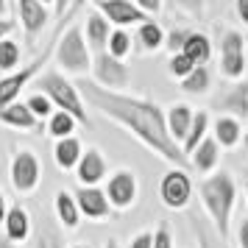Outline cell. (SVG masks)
<instances>
[{
    "label": "cell",
    "mask_w": 248,
    "mask_h": 248,
    "mask_svg": "<svg viewBox=\"0 0 248 248\" xmlns=\"http://www.w3.org/2000/svg\"><path fill=\"white\" fill-rule=\"evenodd\" d=\"M45 59H47V53H45L42 59H36L34 64H28L25 70H20L17 76H12V78H6V81H0V106H6V103L12 101L14 95H17V92L23 90V87H25V81L31 78V76H34L36 70H39V64H42Z\"/></svg>",
    "instance_id": "obj_8"
},
{
    "label": "cell",
    "mask_w": 248,
    "mask_h": 248,
    "mask_svg": "<svg viewBox=\"0 0 248 248\" xmlns=\"http://www.w3.org/2000/svg\"><path fill=\"white\" fill-rule=\"evenodd\" d=\"M103 176V159L98 151H87V156L81 159V168H78V179L84 184H95V181H101Z\"/></svg>",
    "instance_id": "obj_13"
},
{
    "label": "cell",
    "mask_w": 248,
    "mask_h": 248,
    "mask_svg": "<svg viewBox=\"0 0 248 248\" xmlns=\"http://www.w3.org/2000/svg\"><path fill=\"white\" fill-rule=\"evenodd\" d=\"M28 109H31V112H36V114H42V117H45V114L50 112V103H47V98H42V95H34V98L28 101Z\"/></svg>",
    "instance_id": "obj_33"
},
{
    "label": "cell",
    "mask_w": 248,
    "mask_h": 248,
    "mask_svg": "<svg viewBox=\"0 0 248 248\" xmlns=\"http://www.w3.org/2000/svg\"><path fill=\"white\" fill-rule=\"evenodd\" d=\"M192 64H195V62H192V59H187L184 53H181V56H173V62H170V73L184 76V73H190V70H192Z\"/></svg>",
    "instance_id": "obj_31"
},
{
    "label": "cell",
    "mask_w": 248,
    "mask_h": 248,
    "mask_svg": "<svg viewBox=\"0 0 248 248\" xmlns=\"http://www.w3.org/2000/svg\"><path fill=\"white\" fill-rule=\"evenodd\" d=\"M206 81H209L206 70L198 67V70H192L190 76H187V81H184V90H187V92H203V90H206Z\"/></svg>",
    "instance_id": "obj_27"
},
{
    "label": "cell",
    "mask_w": 248,
    "mask_h": 248,
    "mask_svg": "<svg viewBox=\"0 0 248 248\" xmlns=\"http://www.w3.org/2000/svg\"><path fill=\"white\" fill-rule=\"evenodd\" d=\"M162 198L168 206H184L190 198V181L184 173H170L162 181Z\"/></svg>",
    "instance_id": "obj_5"
},
{
    "label": "cell",
    "mask_w": 248,
    "mask_h": 248,
    "mask_svg": "<svg viewBox=\"0 0 248 248\" xmlns=\"http://www.w3.org/2000/svg\"><path fill=\"white\" fill-rule=\"evenodd\" d=\"M237 134H240V125H237L234 120H229V117L217 120V140H220L223 145H234Z\"/></svg>",
    "instance_id": "obj_23"
},
{
    "label": "cell",
    "mask_w": 248,
    "mask_h": 248,
    "mask_svg": "<svg viewBox=\"0 0 248 248\" xmlns=\"http://www.w3.org/2000/svg\"><path fill=\"white\" fill-rule=\"evenodd\" d=\"M9 28H12V23H0V34H6Z\"/></svg>",
    "instance_id": "obj_41"
},
{
    "label": "cell",
    "mask_w": 248,
    "mask_h": 248,
    "mask_svg": "<svg viewBox=\"0 0 248 248\" xmlns=\"http://www.w3.org/2000/svg\"><path fill=\"white\" fill-rule=\"evenodd\" d=\"M226 109L240 114V117H248V84H240V87L226 98Z\"/></svg>",
    "instance_id": "obj_19"
},
{
    "label": "cell",
    "mask_w": 248,
    "mask_h": 248,
    "mask_svg": "<svg viewBox=\"0 0 248 248\" xmlns=\"http://www.w3.org/2000/svg\"><path fill=\"white\" fill-rule=\"evenodd\" d=\"M215 162H217V145H215V142H201L198 154H195V168L209 170Z\"/></svg>",
    "instance_id": "obj_21"
},
{
    "label": "cell",
    "mask_w": 248,
    "mask_h": 248,
    "mask_svg": "<svg viewBox=\"0 0 248 248\" xmlns=\"http://www.w3.org/2000/svg\"><path fill=\"white\" fill-rule=\"evenodd\" d=\"M159 3H162V0H140V6H142V9H148V12H156Z\"/></svg>",
    "instance_id": "obj_40"
},
{
    "label": "cell",
    "mask_w": 248,
    "mask_h": 248,
    "mask_svg": "<svg viewBox=\"0 0 248 248\" xmlns=\"http://www.w3.org/2000/svg\"><path fill=\"white\" fill-rule=\"evenodd\" d=\"M0 248H14L12 243H6V240H0Z\"/></svg>",
    "instance_id": "obj_43"
},
{
    "label": "cell",
    "mask_w": 248,
    "mask_h": 248,
    "mask_svg": "<svg viewBox=\"0 0 248 248\" xmlns=\"http://www.w3.org/2000/svg\"><path fill=\"white\" fill-rule=\"evenodd\" d=\"M17 59H20V47L14 45V42H0V67L3 70L14 67Z\"/></svg>",
    "instance_id": "obj_26"
},
{
    "label": "cell",
    "mask_w": 248,
    "mask_h": 248,
    "mask_svg": "<svg viewBox=\"0 0 248 248\" xmlns=\"http://www.w3.org/2000/svg\"><path fill=\"white\" fill-rule=\"evenodd\" d=\"M203 131H206V114L192 117V128H190V134H187V151H195L198 148V140L203 137Z\"/></svg>",
    "instance_id": "obj_25"
},
{
    "label": "cell",
    "mask_w": 248,
    "mask_h": 248,
    "mask_svg": "<svg viewBox=\"0 0 248 248\" xmlns=\"http://www.w3.org/2000/svg\"><path fill=\"white\" fill-rule=\"evenodd\" d=\"M56 209H59L62 220H64L67 226L78 223V212H76V206H73V198H70V195H64V192L59 195V198H56Z\"/></svg>",
    "instance_id": "obj_24"
},
{
    "label": "cell",
    "mask_w": 248,
    "mask_h": 248,
    "mask_svg": "<svg viewBox=\"0 0 248 248\" xmlns=\"http://www.w3.org/2000/svg\"><path fill=\"white\" fill-rule=\"evenodd\" d=\"M73 131V117H70L67 112H62L56 114L53 120H50V134H56V137H64Z\"/></svg>",
    "instance_id": "obj_28"
},
{
    "label": "cell",
    "mask_w": 248,
    "mask_h": 248,
    "mask_svg": "<svg viewBox=\"0 0 248 248\" xmlns=\"http://www.w3.org/2000/svg\"><path fill=\"white\" fill-rule=\"evenodd\" d=\"M203 201H206L212 217L217 220V226H220V234H226V232H229V212H232V201H234L232 179H229L226 173H220V176H215L212 181H206V184H203Z\"/></svg>",
    "instance_id": "obj_2"
},
{
    "label": "cell",
    "mask_w": 248,
    "mask_h": 248,
    "mask_svg": "<svg viewBox=\"0 0 248 248\" xmlns=\"http://www.w3.org/2000/svg\"><path fill=\"white\" fill-rule=\"evenodd\" d=\"M6 229H9V237L12 240H23L25 234H28V215L17 206V209H12V212L6 215Z\"/></svg>",
    "instance_id": "obj_16"
},
{
    "label": "cell",
    "mask_w": 248,
    "mask_h": 248,
    "mask_svg": "<svg viewBox=\"0 0 248 248\" xmlns=\"http://www.w3.org/2000/svg\"><path fill=\"white\" fill-rule=\"evenodd\" d=\"M131 248H154V240H151V234H140Z\"/></svg>",
    "instance_id": "obj_36"
},
{
    "label": "cell",
    "mask_w": 248,
    "mask_h": 248,
    "mask_svg": "<svg viewBox=\"0 0 248 248\" xmlns=\"http://www.w3.org/2000/svg\"><path fill=\"white\" fill-rule=\"evenodd\" d=\"M246 67V56H243V39L237 34H226L223 39V70L226 76H240Z\"/></svg>",
    "instance_id": "obj_7"
},
{
    "label": "cell",
    "mask_w": 248,
    "mask_h": 248,
    "mask_svg": "<svg viewBox=\"0 0 248 248\" xmlns=\"http://www.w3.org/2000/svg\"><path fill=\"white\" fill-rule=\"evenodd\" d=\"M36 176H39V168H36V159L23 151L20 156L14 159V168H12V179L17 190H31L36 184Z\"/></svg>",
    "instance_id": "obj_6"
},
{
    "label": "cell",
    "mask_w": 248,
    "mask_h": 248,
    "mask_svg": "<svg viewBox=\"0 0 248 248\" xmlns=\"http://www.w3.org/2000/svg\"><path fill=\"white\" fill-rule=\"evenodd\" d=\"M95 70H98V78H101L103 84H109V87H120V84L128 81V70H125V64H120L114 56H101Z\"/></svg>",
    "instance_id": "obj_10"
},
{
    "label": "cell",
    "mask_w": 248,
    "mask_h": 248,
    "mask_svg": "<svg viewBox=\"0 0 248 248\" xmlns=\"http://www.w3.org/2000/svg\"><path fill=\"white\" fill-rule=\"evenodd\" d=\"M190 109L187 106H176L173 112H170V134L173 137H184L190 134Z\"/></svg>",
    "instance_id": "obj_18"
},
{
    "label": "cell",
    "mask_w": 248,
    "mask_h": 248,
    "mask_svg": "<svg viewBox=\"0 0 248 248\" xmlns=\"http://www.w3.org/2000/svg\"><path fill=\"white\" fill-rule=\"evenodd\" d=\"M76 159H78V142L76 140H62L56 145V162L62 168H70V165H76Z\"/></svg>",
    "instance_id": "obj_20"
},
{
    "label": "cell",
    "mask_w": 248,
    "mask_h": 248,
    "mask_svg": "<svg viewBox=\"0 0 248 248\" xmlns=\"http://www.w3.org/2000/svg\"><path fill=\"white\" fill-rule=\"evenodd\" d=\"M0 117H3L6 123L23 125V128H31V125H34V112H31L28 106H6V109L0 112Z\"/></svg>",
    "instance_id": "obj_17"
},
{
    "label": "cell",
    "mask_w": 248,
    "mask_h": 248,
    "mask_svg": "<svg viewBox=\"0 0 248 248\" xmlns=\"http://www.w3.org/2000/svg\"><path fill=\"white\" fill-rule=\"evenodd\" d=\"M198 237H201V246L203 248H223L212 234H209V232H206V229H203V226H198Z\"/></svg>",
    "instance_id": "obj_34"
},
{
    "label": "cell",
    "mask_w": 248,
    "mask_h": 248,
    "mask_svg": "<svg viewBox=\"0 0 248 248\" xmlns=\"http://www.w3.org/2000/svg\"><path fill=\"white\" fill-rule=\"evenodd\" d=\"M0 12H3V0H0Z\"/></svg>",
    "instance_id": "obj_46"
},
{
    "label": "cell",
    "mask_w": 248,
    "mask_h": 248,
    "mask_svg": "<svg viewBox=\"0 0 248 248\" xmlns=\"http://www.w3.org/2000/svg\"><path fill=\"white\" fill-rule=\"evenodd\" d=\"M36 243H39L36 248H59V237L50 229H39V240Z\"/></svg>",
    "instance_id": "obj_32"
},
{
    "label": "cell",
    "mask_w": 248,
    "mask_h": 248,
    "mask_svg": "<svg viewBox=\"0 0 248 248\" xmlns=\"http://www.w3.org/2000/svg\"><path fill=\"white\" fill-rule=\"evenodd\" d=\"M3 212H6V209H3V195H0V220H3Z\"/></svg>",
    "instance_id": "obj_44"
},
{
    "label": "cell",
    "mask_w": 248,
    "mask_h": 248,
    "mask_svg": "<svg viewBox=\"0 0 248 248\" xmlns=\"http://www.w3.org/2000/svg\"><path fill=\"white\" fill-rule=\"evenodd\" d=\"M20 14H23V23H25V28H28L31 34L39 31V28L45 25V20H47L42 3H36V0H20Z\"/></svg>",
    "instance_id": "obj_12"
},
{
    "label": "cell",
    "mask_w": 248,
    "mask_h": 248,
    "mask_svg": "<svg viewBox=\"0 0 248 248\" xmlns=\"http://www.w3.org/2000/svg\"><path fill=\"white\" fill-rule=\"evenodd\" d=\"M78 203H81V209L87 215H92V217L106 215V198H103V192H98V190H81Z\"/></svg>",
    "instance_id": "obj_14"
},
{
    "label": "cell",
    "mask_w": 248,
    "mask_h": 248,
    "mask_svg": "<svg viewBox=\"0 0 248 248\" xmlns=\"http://www.w3.org/2000/svg\"><path fill=\"white\" fill-rule=\"evenodd\" d=\"M87 31H90V42L95 47H101L103 42H106V34H109V25H106V20L103 17H90V25H87Z\"/></svg>",
    "instance_id": "obj_22"
},
{
    "label": "cell",
    "mask_w": 248,
    "mask_h": 248,
    "mask_svg": "<svg viewBox=\"0 0 248 248\" xmlns=\"http://www.w3.org/2000/svg\"><path fill=\"white\" fill-rule=\"evenodd\" d=\"M101 9L106 12V17L112 20V23H140L142 20V12L134 9L131 3H125V0H101Z\"/></svg>",
    "instance_id": "obj_9"
},
{
    "label": "cell",
    "mask_w": 248,
    "mask_h": 248,
    "mask_svg": "<svg viewBox=\"0 0 248 248\" xmlns=\"http://www.w3.org/2000/svg\"><path fill=\"white\" fill-rule=\"evenodd\" d=\"M246 145H248V137H246Z\"/></svg>",
    "instance_id": "obj_48"
},
{
    "label": "cell",
    "mask_w": 248,
    "mask_h": 248,
    "mask_svg": "<svg viewBox=\"0 0 248 248\" xmlns=\"http://www.w3.org/2000/svg\"><path fill=\"white\" fill-rule=\"evenodd\" d=\"M184 56L192 59L195 64H201L209 59V39L201 34H190L187 36V42H184Z\"/></svg>",
    "instance_id": "obj_15"
},
{
    "label": "cell",
    "mask_w": 248,
    "mask_h": 248,
    "mask_svg": "<svg viewBox=\"0 0 248 248\" xmlns=\"http://www.w3.org/2000/svg\"><path fill=\"white\" fill-rule=\"evenodd\" d=\"M181 6H195V3H198V0H179Z\"/></svg>",
    "instance_id": "obj_42"
},
{
    "label": "cell",
    "mask_w": 248,
    "mask_h": 248,
    "mask_svg": "<svg viewBox=\"0 0 248 248\" xmlns=\"http://www.w3.org/2000/svg\"><path fill=\"white\" fill-rule=\"evenodd\" d=\"M64 3H67V0H59V12H64Z\"/></svg>",
    "instance_id": "obj_45"
},
{
    "label": "cell",
    "mask_w": 248,
    "mask_h": 248,
    "mask_svg": "<svg viewBox=\"0 0 248 248\" xmlns=\"http://www.w3.org/2000/svg\"><path fill=\"white\" fill-rule=\"evenodd\" d=\"M123 53H128V36L123 31H117V34H112V56L120 59Z\"/></svg>",
    "instance_id": "obj_30"
},
{
    "label": "cell",
    "mask_w": 248,
    "mask_h": 248,
    "mask_svg": "<svg viewBox=\"0 0 248 248\" xmlns=\"http://www.w3.org/2000/svg\"><path fill=\"white\" fill-rule=\"evenodd\" d=\"M59 62L67 70H73V73H81V70L90 67V56H87V47L81 42L78 28H70L67 36L62 39V45H59Z\"/></svg>",
    "instance_id": "obj_4"
},
{
    "label": "cell",
    "mask_w": 248,
    "mask_h": 248,
    "mask_svg": "<svg viewBox=\"0 0 248 248\" xmlns=\"http://www.w3.org/2000/svg\"><path fill=\"white\" fill-rule=\"evenodd\" d=\"M84 95L92 103H98L106 114H112L114 120H120L128 128H134L137 134L142 137L151 148H156L165 159L176 162V165H184V156L179 154V148L173 145L170 131L165 128L162 112L156 106L134 101V98H123V95H114V92H106V90H98L95 84H84Z\"/></svg>",
    "instance_id": "obj_1"
},
{
    "label": "cell",
    "mask_w": 248,
    "mask_h": 248,
    "mask_svg": "<svg viewBox=\"0 0 248 248\" xmlns=\"http://www.w3.org/2000/svg\"><path fill=\"white\" fill-rule=\"evenodd\" d=\"M109 248H117V246H114V243H112V246H109Z\"/></svg>",
    "instance_id": "obj_47"
},
{
    "label": "cell",
    "mask_w": 248,
    "mask_h": 248,
    "mask_svg": "<svg viewBox=\"0 0 248 248\" xmlns=\"http://www.w3.org/2000/svg\"><path fill=\"white\" fill-rule=\"evenodd\" d=\"M184 42H187V36H184V34H173V36H170V50H176V47H184Z\"/></svg>",
    "instance_id": "obj_37"
},
{
    "label": "cell",
    "mask_w": 248,
    "mask_h": 248,
    "mask_svg": "<svg viewBox=\"0 0 248 248\" xmlns=\"http://www.w3.org/2000/svg\"><path fill=\"white\" fill-rule=\"evenodd\" d=\"M39 87H42L67 114L78 117V120H87V114L81 109V101H78V95H76V90H73V84H67L62 76H53V73H50V76H45V78L39 81Z\"/></svg>",
    "instance_id": "obj_3"
},
{
    "label": "cell",
    "mask_w": 248,
    "mask_h": 248,
    "mask_svg": "<svg viewBox=\"0 0 248 248\" xmlns=\"http://www.w3.org/2000/svg\"><path fill=\"white\" fill-rule=\"evenodd\" d=\"M140 39L145 42V47H156L159 42H162V31H159V25H142Z\"/></svg>",
    "instance_id": "obj_29"
},
{
    "label": "cell",
    "mask_w": 248,
    "mask_h": 248,
    "mask_svg": "<svg viewBox=\"0 0 248 248\" xmlns=\"http://www.w3.org/2000/svg\"><path fill=\"white\" fill-rule=\"evenodd\" d=\"M154 248H170V237H168V232H165V229L156 234V240H154Z\"/></svg>",
    "instance_id": "obj_35"
},
{
    "label": "cell",
    "mask_w": 248,
    "mask_h": 248,
    "mask_svg": "<svg viewBox=\"0 0 248 248\" xmlns=\"http://www.w3.org/2000/svg\"><path fill=\"white\" fill-rule=\"evenodd\" d=\"M134 179L128 173H117L112 181H109V198H112L117 206H128L131 198H134Z\"/></svg>",
    "instance_id": "obj_11"
},
{
    "label": "cell",
    "mask_w": 248,
    "mask_h": 248,
    "mask_svg": "<svg viewBox=\"0 0 248 248\" xmlns=\"http://www.w3.org/2000/svg\"><path fill=\"white\" fill-rule=\"evenodd\" d=\"M237 12H240V17L248 23V0H237Z\"/></svg>",
    "instance_id": "obj_39"
},
{
    "label": "cell",
    "mask_w": 248,
    "mask_h": 248,
    "mask_svg": "<svg viewBox=\"0 0 248 248\" xmlns=\"http://www.w3.org/2000/svg\"><path fill=\"white\" fill-rule=\"evenodd\" d=\"M240 243H243V248H248V220L240 223Z\"/></svg>",
    "instance_id": "obj_38"
}]
</instances>
